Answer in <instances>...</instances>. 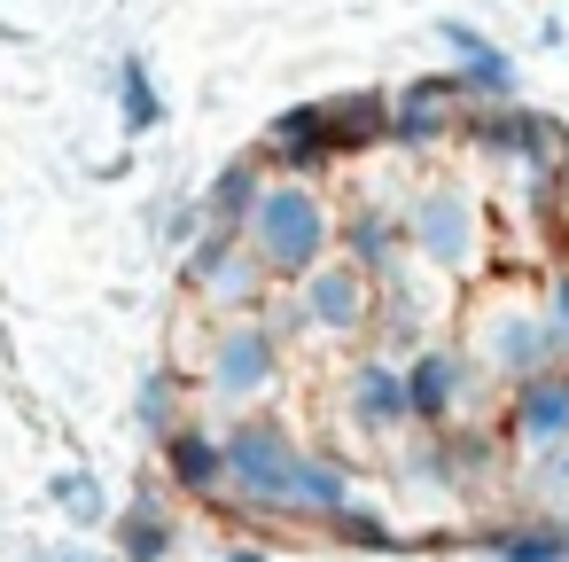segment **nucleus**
Here are the masks:
<instances>
[{
    "label": "nucleus",
    "mask_w": 569,
    "mask_h": 562,
    "mask_svg": "<svg viewBox=\"0 0 569 562\" xmlns=\"http://www.w3.org/2000/svg\"><path fill=\"white\" fill-rule=\"evenodd\" d=\"M320 531H328L336 546H359V554H367V546H390V515H382V507H375L367 492H359L351 507H336V515H328Z\"/></svg>",
    "instance_id": "nucleus-21"
},
{
    "label": "nucleus",
    "mask_w": 569,
    "mask_h": 562,
    "mask_svg": "<svg viewBox=\"0 0 569 562\" xmlns=\"http://www.w3.org/2000/svg\"><path fill=\"white\" fill-rule=\"evenodd\" d=\"M483 391H491V383H483V367L468 359V344H460V336H429V344L406 359L413 430H452V422H468Z\"/></svg>",
    "instance_id": "nucleus-8"
},
{
    "label": "nucleus",
    "mask_w": 569,
    "mask_h": 562,
    "mask_svg": "<svg viewBox=\"0 0 569 562\" xmlns=\"http://www.w3.org/2000/svg\"><path fill=\"white\" fill-rule=\"evenodd\" d=\"M437 48L452 56L445 71H452V87L468 95V110H507V102H522V63H515L491 32H476V24H460V17H437Z\"/></svg>",
    "instance_id": "nucleus-10"
},
{
    "label": "nucleus",
    "mask_w": 569,
    "mask_h": 562,
    "mask_svg": "<svg viewBox=\"0 0 569 562\" xmlns=\"http://www.w3.org/2000/svg\"><path fill=\"white\" fill-rule=\"evenodd\" d=\"M281 289H289L297 336H312V344H367L375 305H382V282H375L359 258H343V250H328L320 266H305V274L281 282Z\"/></svg>",
    "instance_id": "nucleus-6"
},
{
    "label": "nucleus",
    "mask_w": 569,
    "mask_h": 562,
    "mask_svg": "<svg viewBox=\"0 0 569 562\" xmlns=\"http://www.w3.org/2000/svg\"><path fill=\"white\" fill-rule=\"evenodd\" d=\"M180 289L211 313H258L273 297V274L258 266V250L242 243V227H203L180 250Z\"/></svg>",
    "instance_id": "nucleus-7"
},
{
    "label": "nucleus",
    "mask_w": 569,
    "mask_h": 562,
    "mask_svg": "<svg viewBox=\"0 0 569 562\" xmlns=\"http://www.w3.org/2000/svg\"><path fill=\"white\" fill-rule=\"evenodd\" d=\"M406 250L413 266H429L437 282H476L483 258H491V211H483V188L468 172H429L413 196H406Z\"/></svg>",
    "instance_id": "nucleus-1"
},
{
    "label": "nucleus",
    "mask_w": 569,
    "mask_h": 562,
    "mask_svg": "<svg viewBox=\"0 0 569 562\" xmlns=\"http://www.w3.org/2000/svg\"><path fill=\"white\" fill-rule=\"evenodd\" d=\"M157 461H164V484L180 492V500H227V437L203 422V414H188L172 437H157Z\"/></svg>",
    "instance_id": "nucleus-15"
},
{
    "label": "nucleus",
    "mask_w": 569,
    "mask_h": 562,
    "mask_svg": "<svg viewBox=\"0 0 569 562\" xmlns=\"http://www.w3.org/2000/svg\"><path fill=\"white\" fill-rule=\"evenodd\" d=\"M336 250L359 258L375 282H390L413 258L406 250V204L398 196H351V204H336Z\"/></svg>",
    "instance_id": "nucleus-13"
},
{
    "label": "nucleus",
    "mask_w": 569,
    "mask_h": 562,
    "mask_svg": "<svg viewBox=\"0 0 569 562\" xmlns=\"http://www.w3.org/2000/svg\"><path fill=\"white\" fill-rule=\"evenodd\" d=\"M499 445H507L515 461L569 445V359L507 391V414H499Z\"/></svg>",
    "instance_id": "nucleus-11"
},
{
    "label": "nucleus",
    "mask_w": 569,
    "mask_h": 562,
    "mask_svg": "<svg viewBox=\"0 0 569 562\" xmlns=\"http://www.w3.org/2000/svg\"><path fill=\"white\" fill-rule=\"evenodd\" d=\"M460 344H468V359L483 367L491 391H515V383H530V375H546V367L569 359L561 336H553V321H546V305H538V289H522V282L483 289L476 313H468V328H460Z\"/></svg>",
    "instance_id": "nucleus-2"
},
{
    "label": "nucleus",
    "mask_w": 569,
    "mask_h": 562,
    "mask_svg": "<svg viewBox=\"0 0 569 562\" xmlns=\"http://www.w3.org/2000/svg\"><path fill=\"white\" fill-rule=\"evenodd\" d=\"M188 398H196V375H180V367H149L141 391H133V422H141L149 437H172V430L196 414Z\"/></svg>",
    "instance_id": "nucleus-19"
},
{
    "label": "nucleus",
    "mask_w": 569,
    "mask_h": 562,
    "mask_svg": "<svg viewBox=\"0 0 569 562\" xmlns=\"http://www.w3.org/2000/svg\"><path fill=\"white\" fill-rule=\"evenodd\" d=\"M227 500L242 515H266V523H297V492H305V461L312 445L281 422V414H227Z\"/></svg>",
    "instance_id": "nucleus-4"
},
{
    "label": "nucleus",
    "mask_w": 569,
    "mask_h": 562,
    "mask_svg": "<svg viewBox=\"0 0 569 562\" xmlns=\"http://www.w3.org/2000/svg\"><path fill=\"white\" fill-rule=\"evenodd\" d=\"M242 243L258 250V266L273 282H297L305 266H320L336 250V204L320 196L312 172H266V188L242 219Z\"/></svg>",
    "instance_id": "nucleus-5"
},
{
    "label": "nucleus",
    "mask_w": 569,
    "mask_h": 562,
    "mask_svg": "<svg viewBox=\"0 0 569 562\" xmlns=\"http://www.w3.org/2000/svg\"><path fill=\"white\" fill-rule=\"evenodd\" d=\"M110 102H118V134H126V141H141V134L164 126V87H157L149 56H118V71H110Z\"/></svg>",
    "instance_id": "nucleus-17"
},
{
    "label": "nucleus",
    "mask_w": 569,
    "mask_h": 562,
    "mask_svg": "<svg viewBox=\"0 0 569 562\" xmlns=\"http://www.w3.org/2000/svg\"><path fill=\"white\" fill-rule=\"evenodd\" d=\"M24 562H110L102 546H87V539H63V546H32Z\"/></svg>",
    "instance_id": "nucleus-24"
},
{
    "label": "nucleus",
    "mask_w": 569,
    "mask_h": 562,
    "mask_svg": "<svg viewBox=\"0 0 569 562\" xmlns=\"http://www.w3.org/2000/svg\"><path fill=\"white\" fill-rule=\"evenodd\" d=\"M48 500H56V515H63L71 531H102L110 507H118L110 484H102L94 469H56V476H48Z\"/></svg>",
    "instance_id": "nucleus-20"
},
{
    "label": "nucleus",
    "mask_w": 569,
    "mask_h": 562,
    "mask_svg": "<svg viewBox=\"0 0 569 562\" xmlns=\"http://www.w3.org/2000/svg\"><path fill=\"white\" fill-rule=\"evenodd\" d=\"M110 562H180V515H172V484H141L133 500L110 507Z\"/></svg>",
    "instance_id": "nucleus-14"
},
{
    "label": "nucleus",
    "mask_w": 569,
    "mask_h": 562,
    "mask_svg": "<svg viewBox=\"0 0 569 562\" xmlns=\"http://www.w3.org/2000/svg\"><path fill=\"white\" fill-rule=\"evenodd\" d=\"M483 562H569V523L553 507H522V515H499L483 523Z\"/></svg>",
    "instance_id": "nucleus-16"
},
{
    "label": "nucleus",
    "mask_w": 569,
    "mask_h": 562,
    "mask_svg": "<svg viewBox=\"0 0 569 562\" xmlns=\"http://www.w3.org/2000/svg\"><path fill=\"white\" fill-rule=\"evenodd\" d=\"M227 562H273V554H266L258 539H234V546H227Z\"/></svg>",
    "instance_id": "nucleus-25"
},
{
    "label": "nucleus",
    "mask_w": 569,
    "mask_h": 562,
    "mask_svg": "<svg viewBox=\"0 0 569 562\" xmlns=\"http://www.w3.org/2000/svg\"><path fill=\"white\" fill-rule=\"evenodd\" d=\"M281 383H289V344L273 336V321L266 313H219L203 336V359H196V398L219 414H258L281 398Z\"/></svg>",
    "instance_id": "nucleus-3"
},
{
    "label": "nucleus",
    "mask_w": 569,
    "mask_h": 562,
    "mask_svg": "<svg viewBox=\"0 0 569 562\" xmlns=\"http://www.w3.org/2000/svg\"><path fill=\"white\" fill-rule=\"evenodd\" d=\"M538 305H546V321H553V336H561V352H569V258L538 282Z\"/></svg>",
    "instance_id": "nucleus-23"
},
{
    "label": "nucleus",
    "mask_w": 569,
    "mask_h": 562,
    "mask_svg": "<svg viewBox=\"0 0 569 562\" xmlns=\"http://www.w3.org/2000/svg\"><path fill=\"white\" fill-rule=\"evenodd\" d=\"M266 172H273V165H266L258 149L227 157V165L211 172V188L196 196V204H203V219H211V227H242V219H250V204H258V188H266Z\"/></svg>",
    "instance_id": "nucleus-18"
},
{
    "label": "nucleus",
    "mask_w": 569,
    "mask_h": 562,
    "mask_svg": "<svg viewBox=\"0 0 569 562\" xmlns=\"http://www.w3.org/2000/svg\"><path fill=\"white\" fill-rule=\"evenodd\" d=\"M515 469H522V492H530L538 507H569V445L530 453V461H515Z\"/></svg>",
    "instance_id": "nucleus-22"
},
{
    "label": "nucleus",
    "mask_w": 569,
    "mask_h": 562,
    "mask_svg": "<svg viewBox=\"0 0 569 562\" xmlns=\"http://www.w3.org/2000/svg\"><path fill=\"white\" fill-rule=\"evenodd\" d=\"M336 406H343V422L359 430V437H375V445H398L406 430H413V398H406V359H390V352H359L351 367H343V383H336Z\"/></svg>",
    "instance_id": "nucleus-9"
},
{
    "label": "nucleus",
    "mask_w": 569,
    "mask_h": 562,
    "mask_svg": "<svg viewBox=\"0 0 569 562\" xmlns=\"http://www.w3.org/2000/svg\"><path fill=\"white\" fill-rule=\"evenodd\" d=\"M468 126V95L452 87V71H421L390 95V149H437V141H460Z\"/></svg>",
    "instance_id": "nucleus-12"
}]
</instances>
